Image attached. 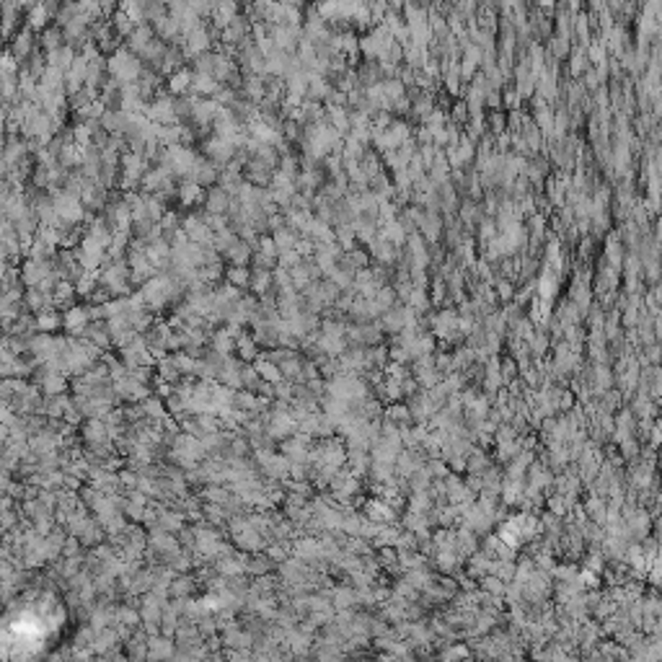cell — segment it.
<instances>
[{
  "label": "cell",
  "instance_id": "16",
  "mask_svg": "<svg viewBox=\"0 0 662 662\" xmlns=\"http://www.w3.org/2000/svg\"><path fill=\"white\" fill-rule=\"evenodd\" d=\"M65 388V381L60 378V375H49L44 381V391L47 394H55V391H62Z\"/></svg>",
  "mask_w": 662,
  "mask_h": 662
},
{
  "label": "cell",
  "instance_id": "10",
  "mask_svg": "<svg viewBox=\"0 0 662 662\" xmlns=\"http://www.w3.org/2000/svg\"><path fill=\"white\" fill-rule=\"evenodd\" d=\"M75 58H78V49H75V47H70V44H65V47H60V49H55V52H49V55H47V62L68 73L70 65L75 62Z\"/></svg>",
  "mask_w": 662,
  "mask_h": 662
},
{
  "label": "cell",
  "instance_id": "14",
  "mask_svg": "<svg viewBox=\"0 0 662 662\" xmlns=\"http://www.w3.org/2000/svg\"><path fill=\"white\" fill-rule=\"evenodd\" d=\"M256 372L264 378V381H272V383H279L282 381V375H279V368L275 365V362H267V360H259L256 362Z\"/></svg>",
  "mask_w": 662,
  "mask_h": 662
},
{
  "label": "cell",
  "instance_id": "9",
  "mask_svg": "<svg viewBox=\"0 0 662 662\" xmlns=\"http://www.w3.org/2000/svg\"><path fill=\"white\" fill-rule=\"evenodd\" d=\"M218 91H220V83H218L215 75L194 73V81H192V93H194V96H207V99H212Z\"/></svg>",
  "mask_w": 662,
  "mask_h": 662
},
{
  "label": "cell",
  "instance_id": "15",
  "mask_svg": "<svg viewBox=\"0 0 662 662\" xmlns=\"http://www.w3.org/2000/svg\"><path fill=\"white\" fill-rule=\"evenodd\" d=\"M60 324H62V318L55 314H49V311H42L39 318H36V326H39L42 331H52V329H58Z\"/></svg>",
  "mask_w": 662,
  "mask_h": 662
},
{
  "label": "cell",
  "instance_id": "2",
  "mask_svg": "<svg viewBox=\"0 0 662 662\" xmlns=\"http://www.w3.org/2000/svg\"><path fill=\"white\" fill-rule=\"evenodd\" d=\"M36 49H39V34H36L34 29L29 26V23H23L21 29L16 31V36L11 39V44H8V52H11L13 58L18 60V65H21L26 58H31Z\"/></svg>",
  "mask_w": 662,
  "mask_h": 662
},
{
  "label": "cell",
  "instance_id": "7",
  "mask_svg": "<svg viewBox=\"0 0 662 662\" xmlns=\"http://www.w3.org/2000/svg\"><path fill=\"white\" fill-rule=\"evenodd\" d=\"M179 202L181 205H186V207H194V205H199V202H205V186H199L194 179H184L181 184H179Z\"/></svg>",
  "mask_w": 662,
  "mask_h": 662
},
{
  "label": "cell",
  "instance_id": "3",
  "mask_svg": "<svg viewBox=\"0 0 662 662\" xmlns=\"http://www.w3.org/2000/svg\"><path fill=\"white\" fill-rule=\"evenodd\" d=\"M158 39V34H155V29H153V23H138L135 26V31L125 39V47L127 49H132L138 58H142L145 55V49L153 44Z\"/></svg>",
  "mask_w": 662,
  "mask_h": 662
},
{
  "label": "cell",
  "instance_id": "17",
  "mask_svg": "<svg viewBox=\"0 0 662 662\" xmlns=\"http://www.w3.org/2000/svg\"><path fill=\"white\" fill-rule=\"evenodd\" d=\"M233 347V339H231V334L228 331H222V334H218V352H228V349Z\"/></svg>",
  "mask_w": 662,
  "mask_h": 662
},
{
  "label": "cell",
  "instance_id": "4",
  "mask_svg": "<svg viewBox=\"0 0 662 662\" xmlns=\"http://www.w3.org/2000/svg\"><path fill=\"white\" fill-rule=\"evenodd\" d=\"M205 209L212 212V215H228V209L233 205V194L222 186H209L207 194H205Z\"/></svg>",
  "mask_w": 662,
  "mask_h": 662
},
{
  "label": "cell",
  "instance_id": "11",
  "mask_svg": "<svg viewBox=\"0 0 662 662\" xmlns=\"http://www.w3.org/2000/svg\"><path fill=\"white\" fill-rule=\"evenodd\" d=\"M88 318H91V314L86 308H70L68 314L62 316V326L70 329V331H83V326L88 324Z\"/></svg>",
  "mask_w": 662,
  "mask_h": 662
},
{
  "label": "cell",
  "instance_id": "1",
  "mask_svg": "<svg viewBox=\"0 0 662 662\" xmlns=\"http://www.w3.org/2000/svg\"><path fill=\"white\" fill-rule=\"evenodd\" d=\"M145 73V62L138 58L132 49L122 47L114 55H109V75L116 78L119 83H138Z\"/></svg>",
  "mask_w": 662,
  "mask_h": 662
},
{
  "label": "cell",
  "instance_id": "8",
  "mask_svg": "<svg viewBox=\"0 0 662 662\" xmlns=\"http://www.w3.org/2000/svg\"><path fill=\"white\" fill-rule=\"evenodd\" d=\"M49 21H55V13L49 11V8H47L42 0H39L36 5H31V8L26 11V23H29V26L34 29L36 34H39V31H42L44 26H49Z\"/></svg>",
  "mask_w": 662,
  "mask_h": 662
},
{
  "label": "cell",
  "instance_id": "5",
  "mask_svg": "<svg viewBox=\"0 0 662 662\" xmlns=\"http://www.w3.org/2000/svg\"><path fill=\"white\" fill-rule=\"evenodd\" d=\"M65 44H68V36H65V29L60 23H49L39 31V49H44L47 55Z\"/></svg>",
  "mask_w": 662,
  "mask_h": 662
},
{
  "label": "cell",
  "instance_id": "13",
  "mask_svg": "<svg viewBox=\"0 0 662 662\" xmlns=\"http://www.w3.org/2000/svg\"><path fill=\"white\" fill-rule=\"evenodd\" d=\"M225 279L231 285H235V288H249L251 285V269L241 267V264H231V267L225 269Z\"/></svg>",
  "mask_w": 662,
  "mask_h": 662
},
{
  "label": "cell",
  "instance_id": "6",
  "mask_svg": "<svg viewBox=\"0 0 662 662\" xmlns=\"http://www.w3.org/2000/svg\"><path fill=\"white\" fill-rule=\"evenodd\" d=\"M192 81H194V70L181 68L168 75L166 88H168V93H174V96H186V93H192Z\"/></svg>",
  "mask_w": 662,
  "mask_h": 662
},
{
  "label": "cell",
  "instance_id": "18",
  "mask_svg": "<svg viewBox=\"0 0 662 662\" xmlns=\"http://www.w3.org/2000/svg\"><path fill=\"white\" fill-rule=\"evenodd\" d=\"M241 357L244 360H254L256 357V347L251 342H246V339H241Z\"/></svg>",
  "mask_w": 662,
  "mask_h": 662
},
{
  "label": "cell",
  "instance_id": "12",
  "mask_svg": "<svg viewBox=\"0 0 662 662\" xmlns=\"http://www.w3.org/2000/svg\"><path fill=\"white\" fill-rule=\"evenodd\" d=\"M112 26H114V31L122 36V39H127V36L135 31V26H138V23L132 21V16H129L127 11H122V8H119V11L112 16Z\"/></svg>",
  "mask_w": 662,
  "mask_h": 662
}]
</instances>
